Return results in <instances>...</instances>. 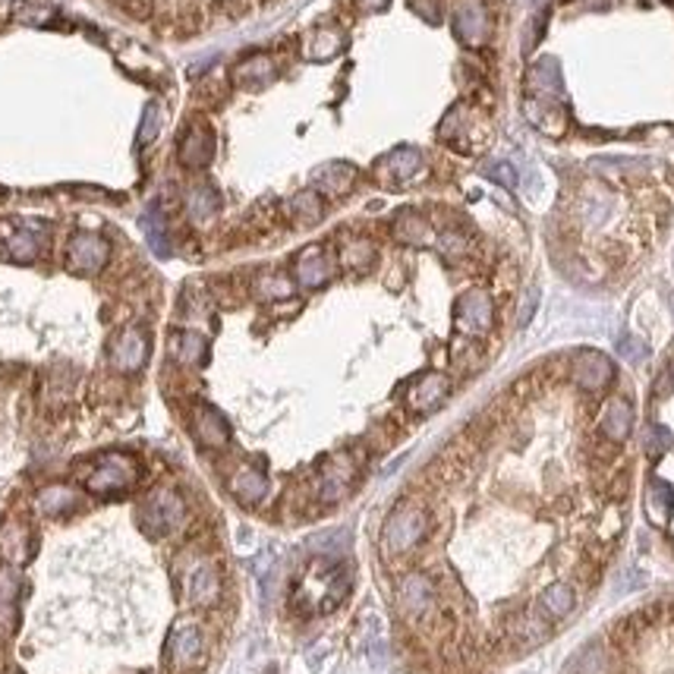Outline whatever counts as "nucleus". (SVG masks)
Listing matches in <instances>:
<instances>
[{"instance_id":"a19ab883","label":"nucleus","mask_w":674,"mask_h":674,"mask_svg":"<svg viewBox=\"0 0 674 674\" xmlns=\"http://www.w3.org/2000/svg\"><path fill=\"white\" fill-rule=\"evenodd\" d=\"M536 300H539V293H536V291H530V293H526V303H523V312H520V325H526V322H530V316H532V309H536Z\"/></svg>"},{"instance_id":"7ed1b4c3","label":"nucleus","mask_w":674,"mask_h":674,"mask_svg":"<svg viewBox=\"0 0 674 674\" xmlns=\"http://www.w3.org/2000/svg\"><path fill=\"white\" fill-rule=\"evenodd\" d=\"M397 608L401 618L413 631L432 633L439 631V612H441V589L429 570H410L397 580Z\"/></svg>"},{"instance_id":"58836bf2","label":"nucleus","mask_w":674,"mask_h":674,"mask_svg":"<svg viewBox=\"0 0 674 674\" xmlns=\"http://www.w3.org/2000/svg\"><path fill=\"white\" fill-rule=\"evenodd\" d=\"M158 124H162V111H158V107H149L143 120V136L139 139H143V143H152V139L158 136Z\"/></svg>"},{"instance_id":"20e7f679","label":"nucleus","mask_w":674,"mask_h":674,"mask_svg":"<svg viewBox=\"0 0 674 674\" xmlns=\"http://www.w3.org/2000/svg\"><path fill=\"white\" fill-rule=\"evenodd\" d=\"M139 476H143L139 460L124 451H105L88 460V464H82V470H79L82 489L98 498L124 495V492H130L133 485L139 483Z\"/></svg>"},{"instance_id":"79ce46f5","label":"nucleus","mask_w":674,"mask_h":674,"mask_svg":"<svg viewBox=\"0 0 674 674\" xmlns=\"http://www.w3.org/2000/svg\"><path fill=\"white\" fill-rule=\"evenodd\" d=\"M492 177H495L498 183H504V186H513V171L507 168V164H498V168H492Z\"/></svg>"},{"instance_id":"6ab92c4d","label":"nucleus","mask_w":674,"mask_h":674,"mask_svg":"<svg viewBox=\"0 0 674 674\" xmlns=\"http://www.w3.org/2000/svg\"><path fill=\"white\" fill-rule=\"evenodd\" d=\"M454 32L464 44L479 48L489 35V13L479 0H460L457 10H454Z\"/></svg>"},{"instance_id":"4c0bfd02","label":"nucleus","mask_w":674,"mask_h":674,"mask_svg":"<svg viewBox=\"0 0 674 674\" xmlns=\"http://www.w3.org/2000/svg\"><path fill=\"white\" fill-rule=\"evenodd\" d=\"M669 445H671V435L665 432L662 426H652L650 432H646V451H650V457H659Z\"/></svg>"},{"instance_id":"f8f14e48","label":"nucleus","mask_w":674,"mask_h":674,"mask_svg":"<svg viewBox=\"0 0 674 674\" xmlns=\"http://www.w3.org/2000/svg\"><path fill=\"white\" fill-rule=\"evenodd\" d=\"M356 473H359V464L350 451H340V454H335V457L325 460L322 470H319V479H316L319 502H325V504L340 502V498L350 492Z\"/></svg>"},{"instance_id":"c756f323","label":"nucleus","mask_w":674,"mask_h":674,"mask_svg":"<svg viewBox=\"0 0 674 674\" xmlns=\"http://www.w3.org/2000/svg\"><path fill=\"white\" fill-rule=\"evenodd\" d=\"M378 249L365 236H350V240L340 246V265L350 268V272H369L372 262H375Z\"/></svg>"},{"instance_id":"c03bdc74","label":"nucleus","mask_w":674,"mask_h":674,"mask_svg":"<svg viewBox=\"0 0 674 674\" xmlns=\"http://www.w3.org/2000/svg\"><path fill=\"white\" fill-rule=\"evenodd\" d=\"M0 674H16V671H10V669H0Z\"/></svg>"},{"instance_id":"72a5a7b5","label":"nucleus","mask_w":674,"mask_h":674,"mask_svg":"<svg viewBox=\"0 0 674 674\" xmlns=\"http://www.w3.org/2000/svg\"><path fill=\"white\" fill-rule=\"evenodd\" d=\"M439 249L445 259H464V255H470V240L457 227H448L439 240Z\"/></svg>"},{"instance_id":"dca6fc26","label":"nucleus","mask_w":674,"mask_h":674,"mask_svg":"<svg viewBox=\"0 0 674 674\" xmlns=\"http://www.w3.org/2000/svg\"><path fill=\"white\" fill-rule=\"evenodd\" d=\"M614 378V365L596 350H580L570 356V382L583 391H602Z\"/></svg>"},{"instance_id":"9d476101","label":"nucleus","mask_w":674,"mask_h":674,"mask_svg":"<svg viewBox=\"0 0 674 674\" xmlns=\"http://www.w3.org/2000/svg\"><path fill=\"white\" fill-rule=\"evenodd\" d=\"M426 177V158H422L420 149H410V145H401V149L388 152L384 158L375 162V180L388 189H403V186H413Z\"/></svg>"},{"instance_id":"7c9ffc66","label":"nucleus","mask_w":674,"mask_h":674,"mask_svg":"<svg viewBox=\"0 0 674 674\" xmlns=\"http://www.w3.org/2000/svg\"><path fill=\"white\" fill-rule=\"evenodd\" d=\"M340 48H344V32L319 29L316 35H312V44L306 48V54H309L312 60H328V57H335Z\"/></svg>"},{"instance_id":"393cba45","label":"nucleus","mask_w":674,"mask_h":674,"mask_svg":"<svg viewBox=\"0 0 674 674\" xmlns=\"http://www.w3.org/2000/svg\"><path fill=\"white\" fill-rule=\"evenodd\" d=\"M536 605H539V612L555 624V621H564L577 608V589L570 586L568 580H558V583H551V586L542 589Z\"/></svg>"},{"instance_id":"ea45409f","label":"nucleus","mask_w":674,"mask_h":674,"mask_svg":"<svg viewBox=\"0 0 674 674\" xmlns=\"http://www.w3.org/2000/svg\"><path fill=\"white\" fill-rule=\"evenodd\" d=\"M618 350L624 353L627 359H640L646 353V344H640V340H633V337H621Z\"/></svg>"},{"instance_id":"cd10ccee","label":"nucleus","mask_w":674,"mask_h":674,"mask_svg":"<svg viewBox=\"0 0 674 674\" xmlns=\"http://www.w3.org/2000/svg\"><path fill=\"white\" fill-rule=\"evenodd\" d=\"M287 217L297 227H312L325 217V196L319 189H303L287 202Z\"/></svg>"},{"instance_id":"0eeeda50","label":"nucleus","mask_w":674,"mask_h":674,"mask_svg":"<svg viewBox=\"0 0 674 674\" xmlns=\"http://www.w3.org/2000/svg\"><path fill=\"white\" fill-rule=\"evenodd\" d=\"M136 517L152 539L173 536L186 523V502L177 489H155L139 502Z\"/></svg>"},{"instance_id":"473e14b6","label":"nucleus","mask_w":674,"mask_h":674,"mask_svg":"<svg viewBox=\"0 0 674 674\" xmlns=\"http://www.w3.org/2000/svg\"><path fill=\"white\" fill-rule=\"evenodd\" d=\"M227 79H221V76H211V79H202L196 86V101L205 107H217L227 101Z\"/></svg>"},{"instance_id":"f257e3e1","label":"nucleus","mask_w":674,"mask_h":674,"mask_svg":"<svg viewBox=\"0 0 674 674\" xmlns=\"http://www.w3.org/2000/svg\"><path fill=\"white\" fill-rule=\"evenodd\" d=\"M173 580H177V589L186 605L202 608V612H211V608L221 605L224 577H221V570H217V564L211 561L205 551H199V549L180 551L177 564H173Z\"/></svg>"},{"instance_id":"6e6552de","label":"nucleus","mask_w":674,"mask_h":674,"mask_svg":"<svg viewBox=\"0 0 674 674\" xmlns=\"http://www.w3.org/2000/svg\"><path fill=\"white\" fill-rule=\"evenodd\" d=\"M152 335L143 325H124L107 340V365L117 375H139L149 365Z\"/></svg>"},{"instance_id":"39448f33","label":"nucleus","mask_w":674,"mask_h":674,"mask_svg":"<svg viewBox=\"0 0 674 674\" xmlns=\"http://www.w3.org/2000/svg\"><path fill=\"white\" fill-rule=\"evenodd\" d=\"M208 627L192 618H183L171 627L164 643V674H192L208 659Z\"/></svg>"},{"instance_id":"c85d7f7f","label":"nucleus","mask_w":674,"mask_h":674,"mask_svg":"<svg viewBox=\"0 0 674 674\" xmlns=\"http://www.w3.org/2000/svg\"><path fill=\"white\" fill-rule=\"evenodd\" d=\"M221 211V196H217L215 186L208 183H199L189 189L186 196V215H189L192 224H211Z\"/></svg>"},{"instance_id":"bb28decb","label":"nucleus","mask_w":674,"mask_h":674,"mask_svg":"<svg viewBox=\"0 0 674 674\" xmlns=\"http://www.w3.org/2000/svg\"><path fill=\"white\" fill-rule=\"evenodd\" d=\"M353 186H356V168H350V164H344V162H331L316 171V189L322 192V196H331V199L346 196Z\"/></svg>"},{"instance_id":"9b49d317","label":"nucleus","mask_w":674,"mask_h":674,"mask_svg":"<svg viewBox=\"0 0 674 674\" xmlns=\"http://www.w3.org/2000/svg\"><path fill=\"white\" fill-rule=\"evenodd\" d=\"M211 158H215V130L208 120L189 117L177 139V162L186 171H202L211 164Z\"/></svg>"},{"instance_id":"423d86ee","label":"nucleus","mask_w":674,"mask_h":674,"mask_svg":"<svg viewBox=\"0 0 674 674\" xmlns=\"http://www.w3.org/2000/svg\"><path fill=\"white\" fill-rule=\"evenodd\" d=\"M51 227L35 217H0V253L6 259L29 265L38 262L48 249Z\"/></svg>"},{"instance_id":"c9c22d12","label":"nucleus","mask_w":674,"mask_h":674,"mask_svg":"<svg viewBox=\"0 0 674 674\" xmlns=\"http://www.w3.org/2000/svg\"><path fill=\"white\" fill-rule=\"evenodd\" d=\"M577 671L580 674H605L608 671V659L599 646H586L577 659Z\"/></svg>"},{"instance_id":"a878e982","label":"nucleus","mask_w":674,"mask_h":674,"mask_svg":"<svg viewBox=\"0 0 674 674\" xmlns=\"http://www.w3.org/2000/svg\"><path fill=\"white\" fill-rule=\"evenodd\" d=\"M633 429V407L627 401H621V397H614V401H608L605 413H602V422H599V432L602 439L614 441V445H621V441L631 435Z\"/></svg>"},{"instance_id":"1a4fd4ad","label":"nucleus","mask_w":674,"mask_h":674,"mask_svg":"<svg viewBox=\"0 0 674 674\" xmlns=\"http://www.w3.org/2000/svg\"><path fill=\"white\" fill-rule=\"evenodd\" d=\"M111 262V243L107 236L95 234V230H76L67 243V253H63V265L67 272L82 274V278H92L101 274Z\"/></svg>"},{"instance_id":"a211bd4d","label":"nucleus","mask_w":674,"mask_h":674,"mask_svg":"<svg viewBox=\"0 0 674 674\" xmlns=\"http://www.w3.org/2000/svg\"><path fill=\"white\" fill-rule=\"evenodd\" d=\"M293 274H297V284L306 287V291H316V287H325L335 274V262H331L328 249L325 246H306L303 253L293 262Z\"/></svg>"},{"instance_id":"f03ea898","label":"nucleus","mask_w":674,"mask_h":674,"mask_svg":"<svg viewBox=\"0 0 674 674\" xmlns=\"http://www.w3.org/2000/svg\"><path fill=\"white\" fill-rule=\"evenodd\" d=\"M432 532V511H429L426 502L420 498H403V502L394 504V511L384 517L382 526V558L384 561H394V558H403L422 545Z\"/></svg>"},{"instance_id":"2eb2a0df","label":"nucleus","mask_w":674,"mask_h":674,"mask_svg":"<svg viewBox=\"0 0 674 674\" xmlns=\"http://www.w3.org/2000/svg\"><path fill=\"white\" fill-rule=\"evenodd\" d=\"M451 394V378L441 375V372H426V375L413 378L407 388V410L410 413H435L441 403Z\"/></svg>"},{"instance_id":"412c9836","label":"nucleus","mask_w":674,"mask_h":674,"mask_svg":"<svg viewBox=\"0 0 674 674\" xmlns=\"http://www.w3.org/2000/svg\"><path fill=\"white\" fill-rule=\"evenodd\" d=\"M227 489L240 504L255 507L265 502L268 495V476L262 470H255V466H236L227 479Z\"/></svg>"},{"instance_id":"4468645a","label":"nucleus","mask_w":674,"mask_h":674,"mask_svg":"<svg viewBox=\"0 0 674 674\" xmlns=\"http://www.w3.org/2000/svg\"><path fill=\"white\" fill-rule=\"evenodd\" d=\"M454 322L464 335L479 337L495 325V303L489 293L483 291H466L460 293L457 306H454Z\"/></svg>"},{"instance_id":"b1692460","label":"nucleus","mask_w":674,"mask_h":674,"mask_svg":"<svg viewBox=\"0 0 674 674\" xmlns=\"http://www.w3.org/2000/svg\"><path fill=\"white\" fill-rule=\"evenodd\" d=\"M168 350H171V359L177 365L196 369V365H202L205 356H208V340L199 335V331L183 328V331H173V335H171Z\"/></svg>"},{"instance_id":"2f4dec72","label":"nucleus","mask_w":674,"mask_h":674,"mask_svg":"<svg viewBox=\"0 0 674 674\" xmlns=\"http://www.w3.org/2000/svg\"><path fill=\"white\" fill-rule=\"evenodd\" d=\"M253 293L262 300H287L293 293V284L284 278V274L268 272V274H259V278L253 281Z\"/></svg>"},{"instance_id":"aec40b11","label":"nucleus","mask_w":674,"mask_h":674,"mask_svg":"<svg viewBox=\"0 0 674 674\" xmlns=\"http://www.w3.org/2000/svg\"><path fill=\"white\" fill-rule=\"evenodd\" d=\"M32 507H35V513H42V517H48V520H63V517H69V513H76V507H79V492H76L73 485L51 483L35 492Z\"/></svg>"},{"instance_id":"37998d69","label":"nucleus","mask_w":674,"mask_h":674,"mask_svg":"<svg viewBox=\"0 0 674 674\" xmlns=\"http://www.w3.org/2000/svg\"><path fill=\"white\" fill-rule=\"evenodd\" d=\"M391 0H356V6L359 10H369V13H375V10H384Z\"/></svg>"},{"instance_id":"ddd939ff","label":"nucleus","mask_w":674,"mask_h":674,"mask_svg":"<svg viewBox=\"0 0 674 674\" xmlns=\"http://www.w3.org/2000/svg\"><path fill=\"white\" fill-rule=\"evenodd\" d=\"M35 555V532L25 517L0 520V564L6 568H23Z\"/></svg>"},{"instance_id":"f3484780","label":"nucleus","mask_w":674,"mask_h":674,"mask_svg":"<svg viewBox=\"0 0 674 674\" xmlns=\"http://www.w3.org/2000/svg\"><path fill=\"white\" fill-rule=\"evenodd\" d=\"M189 426H192V435H196V441L202 448H208V451H221V448H227L230 426H227V420L211 407V403L199 401L196 407H192Z\"/></svg>"},{"instance_id":"4be33fe9","label":"nucleus","mask_w":674,"mask_h":674,"mask_svg":"<svg viewBox=\"0 0 674 674\" xmlns=\"http://www.w3.org/2000/svg\"><path fill=\"white\" fill-rule=\"evenodd\" d=\"M274 76H278V67H274L272 57H268V54H249V57H243V60L236 63L234 73H230V79H234L240 88H246V92H259V88H265Z\"/></svg>"},{"instance_id":"f704fd0d","label":"nucleus","mask_w":674,"mask_h":674,"mask_svg":"<svg viewBox=\"0 0 674 674\" xmlns=\"http://www.w3.org/2000/svg\"><path fill=\"white\" fill-rule=\"evenodd\" d=\"M669 507H671V489L665 483H652L650 489V513L656 523H665L669 517Z\"/></svg>"},{"instance_id":"e433bc0d","label":"nucleus","mask_w":674,"mask_h":674,"mask_svg":"<svg viewBox=\"0 0 674 674\" xmlns=\"http://www.w3.org/2000/svg\"><path fill=\"white\" fill-rule=\"evenodd\" d=\"M117 6L126 13V16L143 19V23L155 16V4H152V0H117Z\"/></svg>"},{"instance_id":"5701e85b","label":"nucleus","mask_w":674,"mask_h":674,"mask_svg":"<svg viewBox=\"0 0 674 674\" xmlns=\"http://www.w3.org/2000/svg\"><path fill=\"white\" fill-rule=\"evenodd\" d=\"M391 236L397 243H407V246H429L432 243V224L413 208L397 211L394 221H391Z\"/></svg>"}]
</instances>
